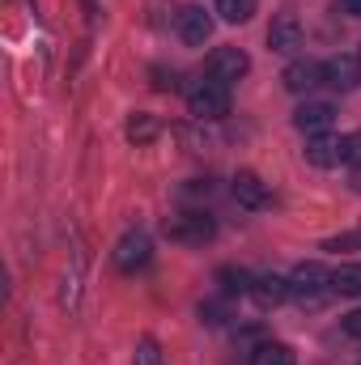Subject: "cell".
Listing matches in <instances>:
<instances>
[{
	"instance_id": "6da1fadb",
	"label": "cell",
	"mask_w": 361,
	"mask_h": 365,
	"mask_svg": "<svg viewBox=\"0 0 361 365\" xmlns=\"http://www.w3.org/2000/svg\"><path fill=\"white\" fill-rule=\"evenodd\" d=\"M187 110L195 119H225L230 115V86H221L217 77H200L187 86Z\"/></svg>"
},
{
	"instance_id": "7a4b0ae2",
	"label": "cell",
	"mask_w": 361,
	"mask_h": 365,
	"mask_svg": "<svg viewBox=\"0 0 361 365\" xmlns=\"http://www.w3.org/2000/svg\"><path fill=\"white\" fill-rule=\"evenodd\" d=\"M289 289L302 306H323V297L332 293V272L323 264H298L289 276Z\"/></svg>"
},
{
	"instance_id": "3957f363",
	"label": "cell",
	"mask_w": 361,
	"mask_h": 365,
	"mask_svg": "<svg viewBox=\"0 0 361 365\" xmlns=\"http://www.w3.org/2000/svg\"><path fill=\"white\" fill-rule=\"evenodd\" d=\"M162 230H166L171 242H191V247H200V242H208L217 234V225H213L208 212H175V217H166Z\"/></svg>"
},
{
	"instance_id": "277c9868",
	"label": "cell",
	"mask_w": 361,
	"mask_h": 365,
	"mask_svg": "<svg viewBox=\"0 0 361 365\" xmlns=\"http://www.w3.org/2000/svg\"><path fill=\"white\" fill-rule=\"evenodd\" d=\"M247 73H251V60H247L243 47H217V51L208 56V77H217L221 86H234V81H243Z\"/></svg>"
},
{
	"instance_id": "5b68a950",
	"label": "cell",
	"mask_w": 361,
	"mask_h": 365,
	"mask_svg": "<svg viewBox=\"0 0 361 365\" xmlns=\"http://www.w3.org/2000/svg\"><path fill=\"white\" fill-rule=\"evenodd\" d=\"M149 255H153V242H149L145 230H128V234L115 242V268H119V272H136V268H145Z\"/></svg>"
},
{
	"instance_id": "8992f818",
	"label": "cell",
	"mask_w": 361,
	"mask_h": 365,
	"mask_svg": "<svg viewBox=\"0 0 361 365\" xmlns=\"http://www.w3.org/2000/svg\"><path fill=\"white\" fill-rule=\"evenodd\" d=\"M306 162L310 166H319V170H332V166H340L345 162V136H336V132H319V136H306Z\"/></svg>"
},
{
	"instance_id": "52a82bcc",
	"label": "cell",
	"mask_w": 361,
	"mask_h": 365,
	"mask_svg": "<svg viewBox=\"0 0 361 365\" xmlns=\"http://www.w3.org/2000/svg\"><path fill=\"white\" fill-rule=\"evenodd\" d=\"M175 30L187 47H204L208 34H213V17L204 13V4H183L179 17H175Z\"/></svg>"
},
{
	"instance_id": "ba28073f",
	"label": "cell",
	"mask_w": 361,
	"mask_h": 365,
	"mask_svg": "<svg viewBox=\"0 0 361 365\" xmlns=\"http://www.w3.org/2000/svg\"><path fill=\"white\" fill-rule=\"evenodd\" d=\"M302 43H306V34H302V21H298L293 13H280L268 26V47L276 56H293Z\"/></svg>"
},
{
	"instance_id": "9c48e42d",
	"label": "cell",
	"mask_w": 361,
	"mask_h": 365,
	"mask_svg": "<svg viewBox=\"0 0 361 365\" xmlns=\"http://www.w3.org/2000/svg\"><path fill=\"white\" fill-rule=\"evenodd\" d=\"M332 119H336V106L332 102H302L293 110V128L302 136H319V132H332Z\"/></svg>"
},
{
	"instance_id": "30bf717a",
	"label": "cell",
	"mask_w": 361,
	"mask_h": 365,
	"mask_svg": "<svg viewBox=\"0 0 361 365\" xmlns=\"http://www.w3.org/2000/svg\"><path fill=\"white\" fill-rule=\"evenodd\" d=\"M323 86H332V90L349 93L361 86V60L357 56H332L327 64H323Z\"/></svg>"
},
{
	"instance_id": "8fae6325",
	"label": "cell",
	"mask_w": 361,
	"mask_h": 365,
	"mask_svg": "<svg viewBox=\"0 0 361 365\" xmlns=\"http://www.w3.org/2000/svg\"><path fill=\"white\" fill-rule=\"evenodd\" d=\"M234 200L243 204V208H268V182L260 179L255 170H238L234 175Z\"/></svg>"
},
{
	"instance_id": "7c38bea8",
	"label": "cell",
	"mask_w": 361,
	"mask_h": 365,
	"mask_svg": "<svg viewBox=\"0 0 361 365\" xmlns=\"http://www.w3.org/2000/svg\"><path fill=\"white\" fill-rule=\"evenodd\" d=\"M251 297H255V306L260 310H276L280 302H289L293 297V289H289V280L285 276H255V284H251Z\"/></svg>"
},
{
	"instance_id": "4fadbf2b",
	"label": "cell",
	"mask_w": 361,
	"mask_h": 365,
	"mask_svg": "<svg viewBox=\"0 0 361 365\" xmlns=\"http://www.w3.org/2000/svg\"><path fill=\"white\" fill-rule=\"evenodd\" d=\"M280 81H285L289 93H310L315 86H323V64H315V60H293Z\"/></svg>"
},
{
	"instance_id": "5bb4252c",
	"label": "cell",
	"mask_w": 361,
	"mask_h": 365,
	"mask_svg": "<svg viewBox=\"0 0 361 365\" xmlns=\"http://www.w3.org/2000/svg\"><path fill=\"white\" fill-rule=\"evenodd\" d=\"M128 140L132 145H153L158 136H162V123H158V115H149V110H136L132 119H128Z\"/></svg>"
},
{
	"instance_id": "9a60e30c",
	"label": "cell",
	"mask_w": 361,
	"mask_h": 365,
	"mask_svg": "<svg viewBox=\"0 0 361 365\" xmlns=\"http://www.w3.org/2000/svg\"><path fill=\"white\" fill-rule=\"evenodd\" d=\"M251 365H293V349L280 340H264L251 349Z\"/></svg>"
},
{
	"instance_id": "2e32d148",
	"label": "cell",
	"mask_w": 361,
	"mask_h": 365,
	"mask_svg": "<svg viewBox=\"0 0 361 365\" xmlns=\"http://www.w3.org/2000/svg\"><path fill=\"white\" fill-rule=\"evenodd\" d=\"M332 293L340 297H361V264H340L332 272Z\"/></svg>"
},
{
	"instance_id": "e0dca14e",
	"label": "cell",
	"mask_w": 361,
	"mask_h": 365,
	"mask_svg": "<svg viewBox=\"0 0 361 365\" xmlns=\"http://www.w3.org/2000/svg\"><path fill=\"white\" fill-rule=\"evenodd\" d=\"M217 284H221V293H225V297H243V293H251L255 276L243 272V268H221V272H217Z\"/></svg>"
},
{
	"instance_id": "ac0fdd59",
	"label": "cell",
	"mask_w": 361,
	"mask_h": 365,
	"mask_svg": "<svg viewBox=\"0 0 361 365\" xmlns=\"http://www.w3.org/2000/svg\"><path fill=\"white\" fill-rule=\"evenodd\" d=\"M217 13H221V21H230V26H243V21L255 17V0H217Z\"/></svg>"
},
{
	"instance_id": "d6986e66",
	"label": "cell",
	"mask_w": 361,
	"mask_h": 365,
	"mask_svg": "<svg viewBox=\"0 0 361 365\" xmlns=\"http://www.w3.org/2000/svg\"><path fill=\"white\" fill-rule=\"evenodd\" d=\"M136 365H166V357H162V349H158V340H141L136 344Z\"/></svg>"
},
{
	"instance_id": "ffe728a7",
	"label": "cell",
	"mask_w": 361,
	"mask_h": 365,
	"mask_svg": "<svg viewBox=\"0 0 361 365\" xmlns=\"http://www.w3.org/2000/svg\"><path fill=\"white\" fill-rule=\"evenodd\" d=\"M345 162H349V166H357V170H361V132H353V136H345Z\"/></svg>"
},
{
	"instance_id": "44dd1931",
	"label": "cell",
	"mask_w": 361,
	"mask_h": 365,
	"mask_svg": "<svg viewBox=\"0 0 361 365\" xmlns=\"http://www.w3.org/2000/svg\"><path fill=\"white\" fill-rule=\"evenodd\" d=\"M340 327H345L349 336H357V340H361V310H353V314H345V319H340Z\"/></svg>"
},
{
	"instance_id": "7402d4cb",
	"label": "cell",
	"mask_w": 361,
	"mask_h": 365,
	"mask_svg": "<svg viewBox=\"0 0 361 365\" xmlns=\"http://www.w3.org/2000/svg\"><path fill=\"white\" fill-rule=\"evenodd\" d=\"M340 9H345L349 17H361V0H340Z\"/></svg>"
},
{
	"instance_id": "603a6c76",
	"label": "cell",
	"mask_w": 361,
	"mask_h": 365,
	"mask_svg": "<svg viewBox=\"0 0 361 365\" xmlns=\"http://www.w3.org/2000/svg\"><path fill=\"white\" fill-rule=\"evenodd\" d=\"M357 60H361V56H357Z\"/></svg>"
}]
</instances>
